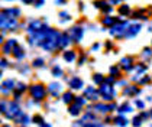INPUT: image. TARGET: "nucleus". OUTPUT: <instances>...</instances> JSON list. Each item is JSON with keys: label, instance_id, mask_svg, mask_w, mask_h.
Masks as SVG:
<instances>
[{"label": "nucleus", "instance_id": "nucleus-17", "mask_svg": "<svg viewBox=\"0 0 152 127\" xmlns=\"http://www.w3.org/2000/svg\"><path fill=\"white\" fill-rule=\"evenodd\" d=\"M64 59H65V61H68V62H72V61L75 59V54H74V51H67V52L64 54Z\"/></svg>", "mask_w": 152, "mask_h": 127}, {"label": "nucleus", "instance_id": "nucleus-6", "mask_svg": "<svg viewBox=\"0 0 152 127\" xmlns=\"http://www.w3.org/2000/svg\"><path fill=\"white\" fill-rule=\"evenodd\" d=\"M22 114V110L20 107L16 103H9V111H7V117H18V115Z\"/></svg>", "mask_w": 152, "mask_h": 127}, {"label": "nucleus", "instance_id": "nucleus-4", "mask_svg": "<svg viewBox=\"0 0 152 127\" xmlns=\"http://www.w3.org/2000/svg\"><path fill=\"white\" fill-rule=\"evenodd\" d=\"M126 28H128V23H125V22L116 23V25L113 26V29L110 30V33L117 36V38H123L125 33H126Z\"/></svg>", "mask_w": 152, "mask_h": 127}, {"label": "nucleus", "instance_id": "nucleus-42", "mask_svg": "<svg viewBox=\"0 0 152 127\" xmlns=\"http://www.w3.org/2000/svg\"><path fill=\"white\" fill-rule=\"evenodd\" d=\"M109 1H110L112 4H117V3H120L122 0H109Z\"/></svg>", "mask_w": 152, "mask_h": 127}, {"label": "nucleus", "instance_id": "nucleus-12", "mask_svg": "<svg viewBox=\"0 0 152 127\" xmlns=\"http://www.w3.org/2000/svg\"><path fill=\"white\" fill-rule=\"evenodd\" d=\"M102 23L104 25V26H115L116 25V17H113V16H106L102 19Z\"/></svg>", "mask_w": 152, "mask_h": 127}, {"label": "nucleus", "instance_id": "nucleus-44", "mask_svg": "<svg viewBox=\"0 0 152 127\" xmlns=\"http://www.w3.org/2000/svg\"><path fill=\"white\" fill-rule=\"evenodd\" d=\"M42 127H51L49 124H42Z\"/></svg>", "mask_w": 152, "mask_h": 127}, {"label": "nucleus", "instance_id": "nucleus-14", "mask_svg": "<svg viewBox=\"0 0 152 127\" xmlns=\"http://www.w3.org/2000/svg\"><path fill=\"white\" fill-rule=\"evenodd\" d=\"M49 91H51V94H52L54 97H57L59 94V91H61V85H59V84H51V85H49Z\"/></svg>", "mask_w": 152, "mask_h": 127}, {"label": "nucleus", "instance_id": "nucleus-5", "mask_svg": "<svg viewBox=\"0 0 152 127\" xmlns=\"http://www.w3.org/2000/svg\"><path fill=\"white\" fill-rule=\"evenodd\" d=\"M83 33H84V30H83V28L80 26H74V28H71L70 29V38L74 41V42H80L83 38Z\"/></svg>", "mask_w": 152, "mask_h": 127}, {"label": "nucleus", "instance_id": "nucleus-10", "mask_svg": "<svg viewBox=\"0 0 152 127\" xmlns=\"http://www.w3.org/2000/svg\"><path fill=\"white\" fill-rule=\"evenodd\" d=\"M70 87L71 88H74V90H80L83 87V81L78 78V77H74V78H71L70 80Z\"/></svg>", "mask_w": 152, "mask_h": 127}, {"label": "nucleus", "instance_id": "nucleus-13", "mask_svg": "<svg viewBox=\"0 0 152 127\" xmlns=\"http://www.w3.org/2000/svg\"><path fill=\"white\" fill-rule=\"evenodd\" d=\"M70 41H71V38H70V35H68V33L61 35V39H59V46H58V48H64V46H67L68 44H70Z\"/></svg>", "mask_w": 152, "mask_h": 127}, {"label": "nucleus", "instance_id": "nucleus-2", "mask_svg": "<svg viewBox=\"0 0 152 127\" xmlns=\"http://www.w3.org/2000/svg\"><path fill=\"white\" fill-rule=\"evenodd\" d=\"M100 94L103 95V98H104L106 101H110V100H113V97H115V88L110 85V84H102V87H100Z\"/></svg>", "mask_w": 152, "mask_h": 127}, {"label": "nucleus", "instance_id": "nucleus-11", "mask_svg": "<svg viewBox=\"0 0 152 127\" xmlns=\"http://www.w3.org/2000/svg\"><path fill=\"white\" fill-rule=\"evenodd\" d=\"M120 64H122V68H125L126 71H129V69H132V64H133V59H132L130 57L123 58Z\"/></svg>", "mask_w": 152, "mask_h": 127}, {"label": "nucleus", "instance_id": "nucleus-15", "mask_svg": "<svg viewBox=\"0 0 152 127\" xmlns=\"http://www.w3.org/2000/svg\"><path fill=\"white\" fill-rule=\"evenodd\" d=\"M80 111H81V105H80V104H72V105H71L70 107V113L72 115H78L80 114Z\"/></svg>", "mask_w": 152, "mask_h": 127}, {"label": "nucleus", "instance_id": "nucleus-35", "mask_svg": "<svg viewBox=\"0 0 152 127\" xmlns=\"http://www.w3.org/2000/svg\"><path fill=\"white\" fill-rule=\"evenodd\" d=\"M151 55H152V51H151V49H148V48H146V49L143 51V57H151Z\"/></svg>", "mask_w": 152, "mask_h": 127}, {"label": "nucleus", "instance_id": "nucleus-26", "mask_svg": "<svg viewBox=\"0 0 152 127\" xmlns=\"http://www.w3.org/2000/svg\"><path fill=\"white\" fill-rule=\"evenodd\" d=\"M120 113H129V111H132V107L128 105V104H123L122 107H120V110H119Z\"/></svg>", "mask_w": 152, "mask_h": 127}, {"label": "nucleus", "instance_id": "nucleus-46", "mask_svg": "<svg viewBox=\"0 0 152 127\" xmlns=\"http://www.w3.org/2000/svg\"><path fill=\"white\" fill-rule=\"evenodd\" d=\"M151 115H152V111H151Z\"/></svg>", "mask_w": 152, "mask_h": 127}, {"label": "nucleus", "instance_id": "nucleus-38", "mask_svg": "<svg viewBox=\"0 0 152 127\" xmlns=\"http://www.w3.org/2000/svg\"><path fill=\"white\" fill-rule=\"evenodd\" d=\"M110 72H112V74L115 75V74H119V69L115 68V67H112V68H110Z\"/></svg>", "mask_w": 152, "mask_h": 127}, {"label": "nucleus", "instance_id": "nucleus-28", "mask_svg": "<svg viewBox=\"0 0 152 127\" xmlns=\"http://www.w3.org/2000/svg\"><path fill=\"white\" fill-rule=\"evenodd\" d=\"M64 101H65V103H71V101H72V94H71V92H65V94H64Z\"/></svg>", "mask_w": 152, "mask_h": 127}, {"label": "nucleus", "instance_id": "nucleus-25", "mask_svg": "<svg viewBox=\"0 0 152 127\" xmlns=\"http://www.w3.org/2000/svg\"><path fill=\"white\" fill-rule=\"evenodd\" d=\"M59 16H61V22H67V20H70L71 19V16L67 13V12H61Z\"/></svg>", "mask_w": 152, "mask_h": 127}, {"label": "nucleus", "instance_id": "nucleus-1", "mask_svg": "<svg viewBox=\"0 0 152 127\" xmlns=\"http://www.w3.org/2000/svg\"><path fill=\"white\" fill-rule=\"evenodd\" d=\"M49 28H47V25L44 22H41V20H32L31 22V25H29V32L31 33H34V35H36V33H42V32H45V30H48Z\"/></svg>", "mask_w": 152, "mask_h": 127}, {"label": "nucleus", "instance_id": "nucleus-7", "mask_svg": "<svg viewBox=\"0 0 152 127\" xmlns=\"http://www.w3.org/2000/svg\"><path fill=\"white\" fill-rule=\"evenodd\" d=\"M139 30H140V25H139V23L128 25V29H126V33H125V36H126V38H132V36H135L136 33H139Z\"/></svg>", "mask_w": 152, "mask_h": 127}, {"label": "nucleus", "instance_id": "nucleus-23", "mask_svg": "<svg viewBox=\"0 0 152 127\" xmlns=\"http://www.w3.org/2000/svg\"><path fill=\"white\" fill-rule=\"evenodd\" d=\"M94 6H96V7H99V9H102V10H103V9H104L106 6H107V3H106L104 0H96V1H94Z\"/></svg>", "mask_w": 152, "mask_h": 127}, {"label": "nucleus", "instance_id": "nucleus-9", "mask_svg": "<svg viewBox=\"0 0 152 127\" xmlns=\"http://www.w3.org/2000/svg\"><path fill=\"white\" fill-rule=\"evenodd\" d=\"M1 15H4L6 17H10V19H16V17H19L20 10L19 9H4L1 12Z\"/></svg>", "mask_w": 152, "mask_h": 127}, {"label": "nucleus", "instance_id": "nucleus-16", "mask_svg": "<svg viewBox=\"0 0 152 127\" xmlns=\"http://www.w3.org/2000/svg\"><path fill=\"white\" fill-rule=\"evenodd\" d=\"M86 97H88L90 100H97L99 97H97V92L94 91L93 88H87L86 90Z\"/></svg>", "mask_w": 152, "mask_h": 127}, {"label": "nucleus", "instance_id": "nucleus-32", "mask_svg": "<svg viewBox=\"0 0 152 127\" xmlns=\"http://www.w3.org/2000/svg\"><path fill=\"white\" fill-rule=\"evenodd\" d=\"M34 123L41 124V123H42V117H41V115H35V117H34Z\"/></svg>", "mask_w": 152, "mask_h": 127}, {"label": "nucleus", "instance_id": "nucleus-30", "mask_svg": "<svg viewBox=\"0 0 152 127\" xmlns=\"http://www.w3.org/2000/svg\"><path fill=\"white\" fill-rule=\"evenodd\" d=\"M102 81H103V77H102L100 74H96V75H94V82H97V84H100Z\"/></svg>", "mask_w": 152, "mask_h": 127}, {"label": "nucleus", "instance_id": "nucleus-41", "mask_svg": "<svg viewBox=\"0 0 152 127\" xmlns=\"http://www.w3.org/2000/svg\"><path fill=\"white\" fill-rule=\"evenodd\" d=\"M22 1H23L25 4H31V3H34L35 0H22Z\"/></svg>", "mask_w": 152, "mask_h": 127}, {"label": "nucleus", "instance_id": "nucleus-34", "mask_svg": "<svg viewBox=\"0 0 152 127\" xmlns=\"http://www.w3.org/2000/svg\"><path fill=\"white\" fill-rule=\"evenodd\" d=\"M112 10H113V7H112L110 4H107V6H106L104 9H103V13H110Z\"/></svg>", "mask_w": 152, "mask_h": 127}, {"label": "nucleus", "instance_id": "nucleus-37", "mask_svg": "<svg viewBox=\"0 0 152 127\" xmlns=\"http://www.w3.org/2000/svg\"><path fill=\"white\" fill-rule=\"evenodd\" d=\"M35 4H36V7H41V6L44 4V0H36Z\"/></svg>", "mask_w": 152, "mask_h": 127}, {"label": "nucleus", "instance_id": "nucleus-3", "mask_svg": "<svg viewBox=\"0 0 152 127\" xmlns=\"http://www.w3.org/2000/svg\"><path fill=\"white\" fill-rule=\"evenodd\" d=\"M31 94H32V97H34L35 100H42V98L45 97V94H47V90H45L44 85L36 84V85H34V87L31 88Z\"/></svg>", "mask_w": 152, "mask_h": 127}, {"label": "nucleus", "instance_id": "nucleus-22", "mask_svg": "<svg viewBox=\"0 0 152 127\" xmlns=\"http://www.w3.org/2000/svg\"><path fill=\"white\" fill-rule=\"evenodd\" d=\"M115 123H116L117 126L125 127V126H126V124H128V120H126L125 117H117L116 120H115Z\"/></svg>", "mask_w": 152, "mask_h": 127}, {"label": "nucleus", "instance_id": "nucleus-8", "mask_svg": "<svg viewBox=\"0 0 152 127\" xmlns=\"http://www.w3.org/2000/svg\"><path fill=\"white\" fill-rule=\"evenodd\" d=\"M16 46H18L16 41H15V39H9V41L3 45V52H4V54H10V52L15 51V48H16Z\"/></svg>", "mask_w": 152, "mask_h": 127}, {"label": "nucleus", "instance_id": "nucleus-20", "mask_svg": "<svg viewBox=\"0 0 152 127\" xmlns=\"http://www.w3.org/2000/svg\"><path fill=\"white\" fill-rule=\"evenodd\" d=\"M13 54H15V57L18 58V59H20V58H23V49L20 48V46H16L15 48V51H13Z\"/></svg>", "mask_w": 152, "mask_h": 127}, {"label": "nucleus", "instance_id": "nucleus-19", "mask_svg": "<svg viewBox=\"0 0 152 127\" xmlns=\"http://www.w3.org/2000/svg\"><path fill=\"white\" fill-rule=\"evenodd\" d=\"M96 110L99 113H106V111H110V107L109 105H104V104H97L96 105Z\"/></svg>", "mask_w": 152, "mask_h": 127}, {"label": "nucleus", "instance_id": "nucleus-36", "mask_svg": "<svg viewBox=\"0 0 152 127\" xmlns=\"http://www.w3.org/2000/svg\"><path fill=\"white\" fill-rule=\"evenodd\" d=\"M86 127H103L100 123H90V124H86Z\"/></svg>", "mask_w": 152, "mask_h": 127}, {"label": "nucleus", "instance_id": "nucleus-43", "mask_svg": "<svg viewBox=\"0 0 152 127\" xmlns=\"http://www.w3.org/2000/svg\"><path fill=\"white\" fill-rule=\"evenodd\" d=\"M99 46H100V45H99V44H96V45L93 46V49H94V51H96V49H99Z\"/></svg>", "mask_w": 152, "mask_h": 127}, {"label": "nucleus", "instance_id": "nucleus-45", "mask_svg": "<svg viewBox=\"0 0 152 127\" xmlns=\"http://www.w3.org/2000/svg\"><path fill=\"white\" fill-rule=\"evenodd\" d=\"M3 127H10V126H9V124H4V126H3Z\"/></svg>", "mask_w": 152, "mask_h": 127}, {"label": "nucleus", "instance_id": "nucleus-27", "mask_svg": "<svg viewBox=\"0 0 152 127\" xmlns=\"http://www.w3.org/2000/svg\"><path fill=\"white\" fill-rule=\"evenodd\" d=\"M52 74H54L55 77H61V75H62V69L59 68V67H54V68H52Z\"/></svg>", "mask_w": 152, "mask_h": 127}, {"label": "nucleus", "instance_id": "nucleus-40", "mask_svg": "<svg viewBox=\"0 0 152 127\" xmlns=\"http://www.w3.org/2000/svg\"><path fill=\"white\" fill-rule=\"evenodd\" d=\"M65 1H67V0H55L57 4H65Z\"/></svg>", "mask_w": 152, "mask_h": 127}, {"label": "nucleus", "instance_id": "nucleus-21", "mask_svg": "<svg viewBox=\"0 0 152 127\" xmlns=\"http://www.w3.org/2000/svg\"><path fill=\"white\" fill-rule=\"evenodd\" d=\"M119 13H120V15H123V16H126V15L130 13V7H129L128 4H123V6H120V7H119Z\"/></svg>", "mask_w": 152, "mask_h": 127}, {"label": "nucleus", "instance_id": "nucleus-29", "mask_svg": "<svg viewBox=\"0 0 152 127\" xmlns=\"http://www.w3.org/2000/svg\"><path fill=\"white\" fill-rule=\"evenodd\" d=\"M42 64H44V59H41V58H38V59L34 61V65L35 67H42Z\"/></svg>", "mask_w": 152, "mask_h": 127}, {"label": "nucleus", "instance_id": "nucleus-18", "mask_svg": "<svg viewBox=\"0 0 152 127\" xmlns=\"http://www.w3.org/2000/svg\"><path fill=\"white\" fill-rule=\"evenodd\" d=\"M1 87H3V92H6L7 90H12V88H13V81L12 80L4 81V82L1 84Z\"/></svg>", "mask_w": 152, "mask_h": 127}, {"label": "nucleus", "instance_id": "nucleus-24", "mask_svg": "<svg viewBox=\"0 0 152 127\" xmlns=\"http://www.w3.org/2000/svg\"><path fill=\"white\" fill-rule=\"evenodd\" d=\"M125 94H128V95H132V94H136V92H139V90L136 88V87H129V88H125Z\"/></svg>", "mask_w": 152, "mask_h": 127}, {"label": "nucleus", "instance_id": "nucleus-33", "mask_svg": "<svg viewBox=\"0 0 152 127\" xmlns=\"http://www.w3.org/2000/svg\"><path fill=\"white\" fill-rule=\"evenodd\" d=\"M133 126L135 127L140 126V117H135V120H133Z\"/></svg>", "mask_w": 152, "mask_h": 127}, {"label": "nucleus", "instance_id": "nucleus-31", "mask_svg": "<svg viewBox=\"0 0 152 127\" xmlns=\"http://www.w3.org/2000/svg\"><path fill=\"white\" fill-rule=\"evenodd\" d=\"M19 123H25V124H26V123H29V118H28L26 115H22V117L19 118Z\"/></svg>", "mask_w": 152, "mask_h": 127}, {"label": "nucleus", "instance_id": "nucleus-39", "mask_svg": "<svg viewBox=\"0 0 152 127\" xmlns=\"http://www.w3.org/2000/svg\"><path fill=\"white\" fill-rule=\"evenodd\" d=\"M136 105H138L139 108H143V103H142V101H139V100H136Z\"/></svg>", "mask_w": 152, "mask_h": 127}]
</instances>
